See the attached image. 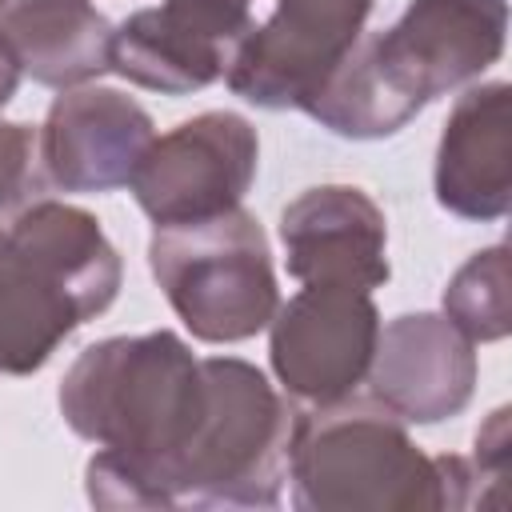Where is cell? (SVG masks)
I'll list each match as a JSON object with an SVG mask.
<instances>
[{
	"label": "cell",
	"mask_w": 512,
	"mask_h": 512,
	"mask_svg": "<svg viewBox=\"0 0 512 512\" xmlns=\"http://www.w3.org/2000/svg\"><path fill=\"white\" fill-rule=\"evenodd\" d=\"M64 424L100 452L84 468L96 508H168V468L200 428L208 384L168 328L88 344L60 380Z\"/></svg>",
	"instance_id": "6da1fadb"
},
{
	"label": "cell",
	"mask_w": 512,
	"mask_h": 512,
	"mask_svg": "<svg viewBox=\"0 0 512 512\" xmlns=\"http://www.w3.org/2000/svg\"><path fill=\"white\" fill-rule=\"evenodd\" d=\"M288 480L300 512H456L476 504L468 460L420 452L400 416L356 392L296 412Z\"/></svg>",
	"instance_id": "7a4b0ae2"
},
{
	"label": "cell",
	"mask_w": 512,
	"mask_h": 512,
	"mask_svg": "<svg viewBox=\"0 0 512 512\" xmlns=\"http://www.w3.org/2000/svg\"><path fill=\"white\" fill-rule=\"evenodd\" d=\"M208 404L196 436L168 468V508H276L288 480L296 408L236 356H208Z\"/></svg>",
	"instance_id": "3957f363"
},
{
	"label": "cell",
	"mask_w": 512,
	"mask_h": 512,
	"mask_svg": "<svg viewBox=\"0 0 512 512\" xmlns=\"http://www.w3.org/2000/svg\"><path fill=\"white\" fill-rule=\"evenodd\" d=\"M148 268L180 324L204 344L252 340L280 308L268 236L244 208L156 228Z\"/></svg>",
	"instance_id": "277c9868"
},
{
	"label": "cell",
	"mask_w": 512,
	"mask_h": 512,
	"mask_svg": "<svg viewBox=\"0 0 512 512\" xmlns=\"http://www.w3.org/2000/svg\"><path fill=\"white\" fill-rule=\"evenodd\" d=\"M260 140L240 112H200L156 136L132 176V196L156 228L240 208L256 180Z\"/></svg>",
	"instance_id": "5b68a950"
},
{
	"label": "cell",
	"mask_w": 512,
	"mask_h": 512,
	"mask_svg": "<svg viewBox=\"0 0 512 512\" xmlns=\"http://www.w3.org/2000/svg\"><path fill=\"white\" fill-rule=\"evenodd\" d=\"M368 16L372 0H276L272 16L240 36L224 72L228 92L268 112H304Z\"/></svg>",
	"instance_id": "8992f818"
},
{
	"label": "cell",
	"mask_w": 512,
	"mask_h": 512,
	"mask_svg": "<svg viewBox=\"0 0 512 512\" xmlns=\"http://www.w3.org/2000/svg\"><path fill=\"white\" fill-rule=\"evenodd\" d=\"M380 312L364 288L304 284L268 320V360L280 388L304 404L352 396L372 364Z\"/></svg>",
	"instance_id": "52a82bcc"
},
{
	"label": "cell",
	"mask_w": 512,
	"mask_h": 512,
	"mask_svg": "<svg viewBox=\"0 0 512 512\" xmlns=\"http://www.w3.org/2000/svg\"><path fill=\"white\" fill-rule=\"evenodd\" d=\"M364 36L384 80L420 112L504 56L508 0H408L392 28Z\"/></svg>",
	"instance_id": "ba28073f"
},
{
	"label": "cell",
	"mask_w": 512,
	"mask_h": 512,
	"mask_svg": "<svg viewBox=\"0 0 512 512\" xmlns=\"http://www.w3.org/2000/svg\"><path fill=\"white\" fill-rule=\"evenodd\" d=\"M252 0H160L112 28V72L136 88L192 96L224 80Z\"/></svg>",
	"instance_id": "9c48e42d"
},
{
	"label": "cell",
	"mask_w": 512,
	"mask_h": 512,
	"mask_svg": "<svg viewBox=\"0 0 512 512\" xmlns=\"http://www.w3.org/2000/svg\"><path fill=\"white\" fill-rule=\"evenodd\" d=\"M152 116L124 92L80 84L64 88L40 128V168L60 192L128 188L148 144Z\"/></svg>",
	"instance_id": "30bf717a"
},
{
	"label": "cell",
	"mask_w": 512,
	"mask_h": 512,
	"mask_svg": "<svg viewBox=\"0 0 512 512\" xmlns=\"http://www.w3.org/2000/svg\"><path fill=\"white\" fill-rule=\"evenodd\" d=\"M368 396L404 424L460 416L476 392V344L444 312H404L380 324Z\"/></svg>",
	"instance_id": "8fae6325"
},
{
	"label": "cell",
	"mask_w": 512,
	"mask_h": 512,
	"mask_svg": "<svg viewBox=\"0 0 512 512\" xmlns=\"http://www.w3.org/2000/svg\"><path fill=\"white\" fill-rule=\"evenodd\" d=\"M284 268L300 284L380 288L388 268V224L380 204L356 184H320L280 212Z\"/></svg>",
	"instance_id": "7c38bea8"
},
{
	"label": "cell",
	"mask_w": 512,
	"mask_h": 512,
	"mask_svg": "<svg viewBox=\"0 0 512 512\" xmlns=\"http://www.w3.org/2000/svg\"><path fill=\"white\" fill-rule=\"evenodd\" d=\"M512 84L488 80L468 88L436 144V204L460 220H504L512 204Z\"/></svg>",
	"instance_id": "4fadbf2b"
},
{
	"label": "cell",
	"mask_w": 512,
	"mask_h": 512,
	"mask_svg": "<svg viewBox=\"0 0 512 512\" xmlns=\"http://www.w3.org/2000/svg\"><path fill=\"white\" fill-rule=\"evenodd\" d=\"M0 44L20 76L56 92L112 72V24L92 0H8Z\"/></svg>",
	"instance_id": "5bb4252c"
},
{
	"label": "cell",
	"mask_w": 512,
	"mask_h": 512,
	"mask_svg": "<svg viewBox=\"0 0 512 512\" xmlns=\"http://www.w3.org/2000/svg\"><path fill=\"white\" fill-rule=\"evenodd\" d=\"M8 236L48 272L84 320H96L120 296L124 264L92 212L64 200H32L12 216Z\"/></svg>",
	"instance_id": "9a60e30c"
},
{
	"label": "cell",
	"mask_w": 512,
	"mask_h": 512,
	"mask_svg": "<svg viewBox=\"0 0 512 512\" xmlns=\"http://www.w3.org/2000/svg\"><path fill=\"white\" fill-rule=\"evenodd\" d=\"M84 324L48 272L0 228V376H32Z\"/></svg>",
	"instance_id": "2e32d148"
},
{
	"label": "cell",
	"mask_w": 512,
	"mask_h": 512,
	"mask_svg": "<svg viewBox=\"0 0 512 512\" xmlns=\"http://www.w3.org/2000/svg\"><path fill=\"white\" fill-rule=\"evenodd\" d=\"M444 316L472 340L496 344L512 332V272L508 244L472 252L444 288Z\"/></svg>",
	"instance_id": "e0dca14e"
},
{
	"label": "cell",
	"mask_w": 512,
	"mask_h": 512,
	"mask_svg": "<svg viewBox=\"0 0 512 512\" xmlns=\"http://www.w3.org/2000/svg\"><path fill=\"white\" fill-rule=\"evenodd\" d=\"M40 188V132L0 120V212L20 208Z\"/></svg>",
	"instance_id": "ac0fdd59"
},
{
	"label": "cell",
	"mask_w": 512,
	"mask_h": 512,
	"mask_svg": "<svg viewBox=\"0 0 512 512\" xmlns=\"http://www.w3.org/2000/svg\"><path fill=\"white\" fill-rule=\"evenodd\" d=\"M512 412L508 408H496L480 432H476V456L468 460L472 476H476V500L484 504V484L500 488L508 480V464H512Z\"/></svg>",
	"instance_id": "d6986e66"
},
{
	"label": "cell",
	"mask_w": 512,
	"mask_h": 512,
	"mask_svg": "<svg viewBox=\"0 0 512 512\" xmlns=\"http://www.w3.org/2000/svg\"><path fill=\"white\" fill-rule=\"evenodd\" d=\"M16 88H20V68H16V60H12V52L0 44V108L16 96Z\"/></svg>",
	"instance_id": "ffe728a7"
},
{
	"label": "cell",
	"mask_w": 512,
	"mask_h": 512,
	"mask_svg": "<svg viewBox=\"0 0 512 512\" xmlns=\"http://www.w3.org/2000/svg\"><path fill=\"white\" fill-rule=\"evenodd\" d=\"M4 4H8V0H0V12H4Z\"/></svg>",
	"instance_id": "44dd1931"
}]
</instances>
